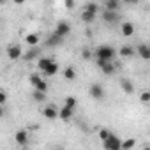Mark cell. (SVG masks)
<instances>
[{
  "mask_svg": "<svg viewBox=\"0 0 150 150\" xmlns=\"http://www.w3.org/2000/svg\"><path fill=\"white\" fill-rule=\"evenodd\" d=\"M115 55H117V51L113 50V46H108V44H101V46H97V50H96V57H99V58L113 60Z\"/></svg>",
  "mask_w": 150,
  "mask_h": 150,
  "instance_id": "1",
  "label": "cell"
},
{
  "mask_svg": "<svg viewBox=\"0 0 150 150\" xmlns=\"http://www.w3.org/2000/svg\"><path fill=\"white\" fill-rule=\"evenodd\" d=\"M103 146H104L106 150H120V148H122V141L118 139V136H115V134L111 132L110 138L103 141Z\"/></svg>",
  "mask_w": 150,
  "mask_h": 150,
  "instance_id": "2",
  "label": "cell"
},
{
  "mask_svg": "<svg viewBox=\"0 0 150 150\" xmlns=\"http://www.w3.org/2000/svg\"><path fill=\"white\" fill-rule=\"evenodd\" d=\"M28 81H30V85H32L34 88H37V90H42V92H46V90H48V85H46V81H44V80L39 76V74H30Z\"/></svg>",
  "mask_w": 150,
  "mask_h": 150,
  "instance_id": "3",
  "label": "cell"
},
{
  "mask_svg": "<svg viewBox=\"0 0 150 150\" xmlns=\"http://www.w3.org/2000/svg\"><path fill=\"white\" fill-rule=\"evenodd\" d=\"M88 94H90L92 99L101 101V99L104 97V88H103V85H99V83H92L90 88H88Z\"/></svg>",
  "mask_w": 150,
  "mask_h": 150,
  "instance_id": "4",
  "label": "cell"
},
{
  "mask_svg": "<svg viewBox=\"0 0 150 150\" xmlns=\"http://www.w3.org/2000/svg\"><path fill=\"white\" fill-rule=\"evenodd\" d=\"M42 117L48 118V120H57V118L60 117V110H58L57 106L50 104V106H46V108L42 110Z\"/></svg>",
  "mask_w": 150,
  "mask_h": 150,
  "instance_id": "5",
  "label": "cell"
},
{
  "mask_svg": "<svg viewBox=\"0 0 150 150\" xmlns=\"http://www.w3.org/2000/svg\"><path fill=\"white\" fill-rule=\"evenodd\" d=\"M55 34L60 35V37L69 35V34H71V25H69L67 21H58V23H57V28H55Z\"/></svg>",
  "mask_w": 150,
  "mask_h": 150,
  "instance_id": "6",
  "label": "cell"
},
{
  "mask_svg": "<svg viewBox=\"0 0 150 150\" xmlns=\"http://www.w3.org/2000/svg\"><path fill=\"white\" fill-rule=\"evenodd\" d=\"M21 55H23V51H21V46H20V44H11V46L7 48V57H9L11 60H18Z\"/></svg>",
  "mask_w": 150,
  "mask_h": 150,
  "instance_id": "7",
  "label": "cell"
},
{
  "mask_svg": "<svg viewBox=\"0 0 150 150\" xmlns=\"http://www.w3.org/2000/svg\"><path fill=\"white\" fill-rule=\"evenodd\" d=\"M136 51H138V55H139L143 60H150V44L141 42V44L136 48Z\"/></svg>",
  "mask_w": 150,
  "mask_h": 150,
  "instance_id": "8",
  "label": "cell"
},
{
  "mask_svg": "<svg viewBox=\"0 0 150 150\" xmlns=\"http://www.w3.org/2000/svg\"><path fill=\"white\" fill-rule=\"evenodd\" d=\"M103 20H104L106 23H115V21H118V11L104 9V13H103Z\"/></svg>",
  "mask_w": 150,
  "mask_h": 150,
  "instance_id": "9",
  "label": "cell"
},
{
  "mask_svg": "<svg viewBox=\"0 0 150 150\" xmlns=\"http://www.w3.org/2000/svg\"><path fill=\"white\" fill-rule=\"evenodd\" d=\"M14 139L20 146H25V145H28V132L27 131H18L14 134Z\"/></svg>",
  "mask_w": 150,
  "mask_h": 150,
  "instance_id": "10",
  "label": "cell"
},
{
  "mask_svg": "<svg viewBox=\"0 0 150 150\" xmlns=\"http://www.w3.org/2000/svg\"><path fill=\"white\" fill-rule=\"evenodd\" d=\"M120 87H122V90H124L127 96L134 94V85L131 83V80H127V78H122V80H120Z\"/></svg>",
  "mask_w": 150,
  "mask_h": 150,
  "instance_id": "11",
  "label": "cell"
},
{
  "mask_svg": "<svg viewBox=\"0 0 150 150\" xmlns=\"http://www.w3.org/2000/svg\"><path fill=\"white\" fill-rule=\"evenodd\" d=\"M72 113H74V108H71V106H67V104H64V108H60V120H69L71 117H72Z\"/></svg>",
  "mask_w": 150,
  "mask_h": 150,
  "instance_id": "12",
  "label": "cell"
},
{
  "mask_svg": "<svg viewBox=\"0 0 150 150\" xmlns=\"http://www.w3.org/2000/svg\"><path fill=\"white\" fill-rule=\"evenodd\" d=\"M62 39H64V37H60V35H57V34L53 32V34L46 39V44H48L50 48H55V46H58V44L62 42Z\"/></svg>",
  "mask_w": 150,
  "mask_h": 150,
  "instance_id": "13",
  "label": "cell"
},
{
  "mask_svg": "<svg viewBox=\"0 0 150 150\" xmlns=\"http://www.w3.org/2000/svg\"><path fill=\"white\" fill-rule=\"evenodd\" d=\"M96 18H97L96 13H90V11H85V9H83V13H81V20H83L85 23H94Z\"/></svg>",
  "mask_w": 150,
  "mask_h": 150,
  "instance_id": "14",
  "label": "cell"
},
{
  "mask_svg": "<svg viewBox=\"0 0 150 150\" xmlns=\"http://www.w3.org/2000/svg\"><path fill=\"white\" fill-rule=\"evenodd\" d=\"M122 34H124L125 37H131V35L134 34V25H132V23H129V21L122 23Z\"/></svg>",
  "mask_w": 150,
  "mask_h": 150,
  "instance_id": "15",
  "label": "cell"
},
{
  "mask_svg": "<svg viewBox=\"0 0 150 150\" xmlns=\"http://www.w3.org/2000/svg\"><path fill=\"white\" fill-rule=\"evenodd\" d=\"M120 2L122 0H104V6L110 11H118L120 9Z\"/></svg>",
  "mask_w": 150,
  "mask_h": 150,
  "instance_id": "16",
  "label": "cell"
},
{
  "mask_svg": "<svg viewBox=\"0 0 150 150\" xmlns=\"http://www.w3.org/2000/svg\"><path fill=\"white\" fill-rule=\"evenodd\" d=\"M115 69H117V67H115V64H113L111 60H108V62H106V64H104V65L101 67V71H103V72L106 74V76H110V74H113V72H115Z\"/></svg>",
  "mask_w": 150,
  "mask_h": 150,
  "instance_id": "17",
  "label": "cell"
},
{
  "mask_svg": "<svg viewBox=\"0 0 150 150\" xmlns=\"http://www.w3.org/2000/svg\"><path fill=\"white\" fill-rule=\"evenodd\" d=\"M64 78H65L67 81H74V80H76V71H74V67H65Z\"/></svg>",
  "mask_w": 150,
  "mask_h": 150,
  "instance_id": "18",
  "label": "cell"
},
{
  "mask_svg": "<svg viewBox=\"0 0 150 150\" xmlns=\"http://www.w3.org/2000/svg\"><path fill=\"white\" fill-rule=\"evenodd\" d=\"M118 53H120V57L129 58V57H132V55H134V48L125 44V46H122V48H120V51H118Z\"/></svg>",
  "mask_w": 150,
  "mask_h": 150,
  "instance_id": "19",
  "label": "cell"
},
{
  "mask_svg": "<svg viewBox=\"0 0 150 150\" xmlns=\"http://www.w3.org/2000/svg\"><path fill=\"white\" fill-rule=\"evenodd\" d=\"M39 51H41V50H39L37 46H34V48H30V50H28V51L25 53V60H27V62H30V60H34V58H35V57L39 55Z\"/></svg>",
  "mask_w": 150,
  "mask_h": 150,
  "instance_id": "20",
  "label": "cell"
},
{
  "mask_svg": "<svg viewBox=\"0 0 150 150\" xmlns=\"http://www.w3.org/2000/svg\"><path fill=\"white\" fill-rule=\"evenodd\" d=\"M51 64H53V60H51V58H48V57H41V58H39V69H41L42 72H44Z\"/></svg>",
  "mask_w": 150,
  "mask_h": 150,
  "instance_id": "21",
  "label": "cell"
},
{
  "mask_svg": "<svg viewBox=\"0 0 150 150\" xmlns=\"http://www.w3.org/2000/svg\"><path fill=\"white\" fill-rule=\"evenodd\" d=\"M32 97L37 101V103H44L46 101V92H42V90H37V88H34V92H32Z\"/></svg>",
  "mask_w": 150,
  "mask_h": 150,
  "instance_id": "22",
  "label": "cell"
},
{
  "mask_svg": "<svg viewBox=\"0 0 150 150\" xmlns=\"http://www.w3.org/2000/svg\"><path fill=\"white\" fill-rule=\"evenodd\" d=\"M57 72H58V64H57V62H53V64H51V65H50L42 74H44V76H55Z\"/></svg>",
  "mask_w": 150,
  "mask_h": 150,
  "instance_id": "23",
  "label": "cell"
},
{
  "mask_svg": "<svg viewBox=\"0 0 150 150\" xmlns=\"http://www.w3.org/2000/svg\"><path fill=\"white\" fill-rule=\"evenodd\" d=\"M25 41H27V44H30V46H37L39 35H37V34H28V35L25 37Z\"/></svg>",
  "mask_w": 150,
  "mask_h": 150,
  "instance_id": "24",
  "label": "cell"
},
{
  "mask_svg": "<svg viewBox=\"0 0 150 150\" xmlns=\"http://www.w3.org/2000/svg\"><path fill=\"white\" fill-rule=\"evenodd\" d=\"M85 11H90V13H96V14H97V13H99V6H97L96 2H90V4L85 6Z\"/></svg>",
  "mask_w": 150,
  "mask_h": 150,
  "instance_id": "25",
  "label": "cell"
},
{
  "mask_svg": "<svg viewBox=\"0 0 150 150\" xmlns=\"http://www.w3.org/2000/svg\"><path fill=\"white\" fill-rule=\"evenodd\" d=\"M110 134H111V132H110L108 129H101V131H99V138H101L103 141H104V139H108V138H110Z\"/></svg>",
  "mask_w": 150,
  "mask_h": 150,
  "instance_id": "26",
  "label": "cell"
},
{
  "mask_svg": "<svg viewBox=\"0 0 150 150\" xmlns=\"http://www.w3.org/2000/svg\"><path fill=\"white\" fill-rule=\"evenodd\" d=\"M134 145H136L134 139H125V141H122V148H132Z\"/></svg>",
  "mask_w": 150,
  "mask_h": 150,
  "instance_id": "27",
  "label": "cell"
},
{
  "mask_svg": "<svg viewBox=\"0 0 150 150\" xmlns=\"http://www.w3.org/2000/svg\"><path fill=\"white\" fill-rule=\"evenodd\" d=\"M65 104L71 106V108H76V99L74 97H65Z\"/></svg>",
  "mask_w": 150,
  "mask_h": 150,
  "instance_id": "28",
  "label": "cell"
},
{
  "mask_svg": "<svg viewBox=\"0 0 150 150\" xmlns=\"http://www.w3.org/2000/svg\"><path fill=\"white\" fill-rule=\"evenodd\" d=\"M150 101V92H143L141 94V103H148Z\"/></svg>",
  "mask_w": 150,
  "mask_h": 150,
  "instance_id": "29",
  "label": "cell"
},
{
  "mask_svg": "<svg viewBox=\"0 0 150 150\" xmlns=\"http://www.w3.org/2000/svg\"><path fill=\"white\" fill-rule=\"evenodd\" d=\"M6 101H7V94H6V92H2V94H0V104L4 106V104H6Z\"/></svg>",
  "mask_w": 150,
  "mask_h": 150,
  "instance_id": "30",
  "label": "cell"
},
{
  "mask_svg": "<svg viewBox=\"0 0 150 150\" xmlns=\"http://www.w3.org/2000/svg\"><path fill=\"white\" fill-rule=\"evenodd\" d=\"M90 55H92V53H90V50H83V51H81V57H83L85 60H88V58H90Z\"/></svg>",
  "mask_w": 150,
  "mask_h": 150,
  "instance_id": "31",
  "label": "cell"
},
{
  "mask_svg": "<svg viewBox=\"0 0 150 150\" xmlns=\"http://www.w3.org/2000/svg\"><path fill=\"white\" fill-rule=\"evenodd\" d=\"M65 7L67 9H72L74 7V0H65Z\"/></svg>",
  "mask_w": 150,
  "mask_h": 150,
  "instance_id": "32",
  "label": "cell"
},
{
  "mask_svg": "<svg viewBox=\"0 0 150 150\" xmlns=\"http://www.w3.org/2000/svg\"><path fill=\"white\" fill-rule=\"evenodd\" d=\"M124 4H127V6H134V4H138L139 0H122Z\"/></svg>",
  "mask_w": 150,
  "mask_h": 150,
  "instance_id": "33",
  "label": "cell"
},
{
  "mask_svg": "<svg viewBox=\"0 0 150 150\" xmlns=\"http://www.w3.org/2000/svg\"><path fill=\"white\" fill-rule=\"evenodd\" d=\"M23 2H25V0H14V4H18V6H21Z\"/></svg>",
  "mask_w": 150,
  "mask_h": 150,
  "instance_id": "34",
  "label": "cell"
}]
</instances>
